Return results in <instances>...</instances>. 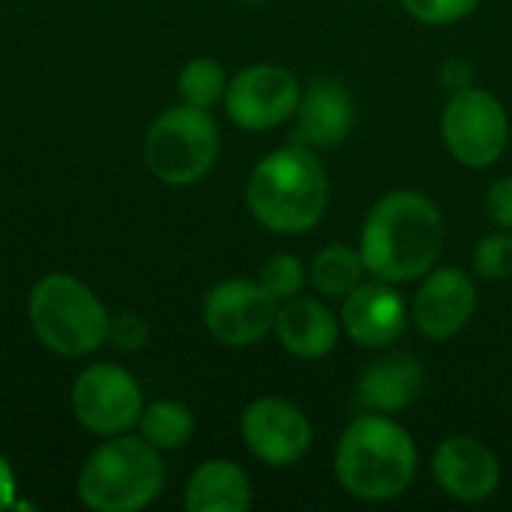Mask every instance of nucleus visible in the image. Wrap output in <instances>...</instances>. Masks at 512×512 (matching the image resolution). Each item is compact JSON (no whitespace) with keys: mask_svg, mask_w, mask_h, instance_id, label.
Listing matches in <instances>:
<instances>
[{"mask_svg":"<svg viewBox=\"0 0 512 512\" xmlns=\"http://www.w3.org/2000/svg\"><path fill=\"white\" fill-rule=\"evenodd\" d=\"M279 300L252 279H225L204 297V327L228 348H252L276 327Z\"/></svg>","mask_w":512,"mask_h":512,"instance_id":"obj_10","label":"nucleus"},{"mask_svg":"<svg viewBox=\"0 0 512 512\" xmlns=\"http://www.w3.org/2000/svg\"><path fill=\"white\" fill-rule=\"evenodd\" d=\"M27 318L39 345L57 357L78 360L108 342L111 315L105 303L69 273H48L33 285Z\"/></svg>","mask_w":512,"mask_h":512,"instance_id":"obj_5","label":"nucleus"},{"mask_svg":"<svg viewBox=\"0 0 512 512\" xmlns=\"http://www.w3.org/2000/svg\"><path fill=\"white\" fill-rule=\"evenodd\" d=\"M477 312V285L459 267H432L420 279L411 303V321L429 342L456 339Z\"/></svg>","mask_w":512,"mask_h":512,"instance_id":"obj_12","label":"nucleus"},{"mask_svg":"<svg viewBox=\"0 0 512 512\" xmlns=\"http://www.w3.org/2000/svg\"><path fill=\"white\" fill-rule=\"evenodd\" d=\"M432 477L447 498L459 504H480L498 492L501 465L483 441L471 435H453L435 450Z\"/></svg>","mask_w":512,"mask_h":512,"instance_id":"obj_14","label":"nucleus"},{"mask_svg":"<svg viewBox=\"0 0 512 512\" xmlns=\"http://www.w3.org/2000/svg\"><path fill=\"white\" fill-rule=\"evenodd\" d=\"M339 321L354 345L381 351L402 339L411 312L405 297L396 291V285L372 279V282H360L348 297H342Z\"/></svg>","mask_w":512,"mask_h":512,"instance_id":"obj_13","label":"nucleus"},{"mask_svg":"<svg viewBox=\"0 0 512 512\" xmlns=\"http://www.w3.org/2000/svg\"><path fill=\"white\" fill-rule=\"evenodd\" d=\"M189 512H246L252 507V480L231 459L201 462L183 492Z\"/></svg>","mask_w":512,"mask_h":512,"instance_id":"obj_18","label":"nucleus"},{"mask_svg":"<svg viewBox=\"0 0 512 512\" xmlns=\"http://www.w3.org/2000/svg\"><path fill=\"white\" fill-rule=\"evenodd\" d=\"M279 345L300 360H321L336 351L342 321L315 297H291L276 312L273 327Z\"/></svg>","mask_w":512,"mask_h":512,"instance_id":"obj_16","label":"nucleus"},{"mask_svg":"<svg viewBox=\"0 0 512 512\" xmlns=\"http://www.w3.org/2000/svg\"><path fill=\"white\" fill-rule=\"evenodd\" d=\"M420 468L417 441L390 414L366 411L339 435L333 474L336 483L357 501L381 504L402 498Z\"/></svg>","mask_w":512,"mask_h":512,"instance_id":"obj_2","label":"nucleus"},{"mask_svg":"<svg viewBox=\"0 0 512 512\" xmlns=\"http://www.w3.org/2000/svg\"><path fill=\"white\" fill-rule=\"evenodd\" d=\"M246 207L252 219L282 237L309 234L330 207L327 168L306 144H288L267 153L246 180Z\"/></svg>","mask_w":512,"mask_h":512,"instance_id":"obj_3","label":"nucleus"},{"mask_svg":"<svg viewBox=\"0 0 512 512\" xmlns=\"http://www.w3.org/2000/svg\"><path fill=\"white\" fill-rule=\"evenodd\" d=\"M483 207L492 225L512 231V177H501L486 189Z\"/></svg>","mask_w":512,"mask_h":512,"instance_id":"obj_26","label":"nucleus"},{"mask_svg":"<svg viewBox=\"0 0 512 512\" xmlns=\"http://www.w3.org/2000/svg\"><path fill=\"white\" fill-rule=\"evenodd\" d=\"M108 342L117 348V351H141L147 342H150V327L141 315L135 312H120L111 318V327H108Z\"/></svg>","mask_w":512,"mask_h":512,"instance_id":"obj_25","label":"nucleus"},{"mask_svg":"<svg viewBox=\"0 0 512 512\" xmlns=\"http://www.w3.org/2000/svg\"><path fill=\"white\" fill-rule=\"evenodd\" d=\"M366 276V264L360 258V249H351L345 243L324 246L312 264H309V285L321 297H348Z\"/></svg>","mask_w":512,"mask_h":512,"instance_id":"obj_19","label":"nucleus"},{"mask_svg":"<svg viewBox=\"0 0 512 512\" xmlns=\"http://www.w3.org/2000/svg\"><path fill=\"white\" fill-rule=\"evenodd\" d=\"M12 507H15V471L0 456V510H12Z\"/></svg>","mask_w":512,"mask_h":512,"instance_id":"obj_27","label":"nucleus"},{"mask_svg":"<svg viewBox=\"0 0 512 512\" xmlns=\"http://www.w3.org/2000/svg\"><path fill=\"white\" fill-rule=\"evenodd\" d=\"M72 414L90 435L111 438L138 426L144 411V393L138 381L117 363L87 366L69 393Z\"/></svg>","mask_w":512,"mask_h":512,"instance_id":"obj_8","label":"nucleus"},{"mask_svg":"<svg viewBox=\"0 0 512 512\" xmlns=\"http://www.w3.org/2000/svg\"><path fill=\"white\" fill-rule=\"evenodd\" d=\"M246 3H264V0H246Z\"/></svg>","mask_w":512,"mask_h":512,"instance_id":"obj_28","label":"nucleus"},{"mask_svg":"<svg viewBox=\"0 0 512 512\" xmlns=\"http://www.w3.org/2000/svg\"><path fill=\"white\" fill-rule=\"evenodd\" d=\"M219 126L207 108L174 105L162 111L144 135V162L165 186L201 183L219 159Z\"/></svg>","mask_w":512,"mask_h":512,"instance_id":"obj_6","label":"nucleus"},{"mask_svg":"<svg viewBox=\"0 0 512 512\" xmlns=\"http://www.w3.org/2000/svg\"><path fill=\"white\" fill-rule=\"evenodd\" d=\"M294 120H297L294 129L297 144H306L312 150L339 147L357 123L354 96L339 81L318 78L303 90Z\"/></svg>","mask_w":512,"mask_h":512,"instance_id":"obj_15","label":"nucleus"},{"mask_svg":"<svg viewBox=\"0 0 512 512\" xmlns=\"http://www.w3.org/2000/svg\"><path fill=\"white\" fill-rule=\"evenodd\" d=\"M303 84L297 75L276 63H255L240 69L225 90V114L246 132H267L294 120Z\"/></svg>","mask_w":512,"mask_h":512,"instance_id":"obj_9","label":"nucleus"},{"mask_svg":"<svg viewBox=\"0 0 512 512\" xmlns=\"http://www.w3.org/2000/svg\"><path fill=\"white\" fill-rule=\"evenodd\" d=\"M165 489L162 453L141 435L105 438L81 465L78 498L93 512L147 510Z\"/></svg>","mask_w":512,"mask_h":512,"instance_id":"obj_4","label":"nucleus"},{"mask_svg":"<svg viewBox=\"0 0 512 512\" xmlns=\"http://www.w3.org/2000/svg\"><path fill=\"white\" fill-rule=\"evenodd\" d=\"M138 429H141V438L150 447H156L159 453L180 450L195 435V414L183 402L159 399L153 405H144L141 420H138Z\"/></svg>","mask_w":512,"mask_h":512,"instance_id":"obj_20","label":"nucleus"},{"mask_svg":"<svg viewBox=\"0 0 512 512\" xmlns=\"http://www.w3.org/2000/svg\"><path fill=\"white\" fill-rule=\"evenodd\" d=\"M240 438L261 465L291 468L303 462L312 447V423L294 402L261 396L246 405L240 417Z\"/></svg>","mask_w":512,"mask_h":512,"instance_id":"obj_11","label":"nucleus"},{"mask_svg":"<svg viewBox=\"0 0 512 512\" xmlns=\"http://www.w3.org/2000/svg\"><path fill=\"white\" fill-rule=\"evenodd\" d=\"M258 282L264 285V291H267L270 297H276L279 303H285V300L297 297V294L306 288L309 270H306V264H303L297 255L279 252V255H273V258H267V261L261 264Z\"/></svg>","mask_w":512,"mask_h":512,"instance_id":"obj_22","label":"nucleus"},{"mask_svg":"<svg viewBox=\"0 0 512 512\" xmlns=\"http://www.w3.org/2000/svg\"><path fill=\"white\" fill-rule=\"evenodd\" d=\"M441 138L450 156L465 168H489L501 162L510 144V117L501 99L483 87H462L444 105Z\"/></svg>","mask_w":512,"mask_h":512,"instance_id":"obj_7","label":"nucleus"},{"mask_svg":"<svg viewBox=\"0 0 512 512\" xmlns=\"http://www.w3.org/2000/svg\"><path fill=\"white\" fill-rule=\"evenodd\" d=\"M228 81L231 78L225 75L222 63H216L213 57H195L180 69L177 93H180V102L210 111L213 105H219L225 99Z\"/></svg>","mask_w":512,"mask_h":512,"instance_id":"obj_21","label":"nucleus"},{"mask_svg":"<svg viewBox=\"0 0 512 512\" xmlns=\"http://www.w3.org/2000/svg\"><path fill=\"white\" fill-rule=\"evenodd\" d=\"M480 3L483 0H402L411 18H417L420 24H432V27H444V24H456L468 18Z\"/></svg>","mask_w":512,"mask_h":512,"instance_id":"obj_24","label":"nucleus"},{"mask_svg":"<svg viewBox=\"0 0 512 512\" xmlns=\"http://www.w3.org/2000/svg\"><path fill=\"white\" fill-rule=\"evenodd\" d=\"M423 393V366L405 351H393L369 363L357 378V405L375 414L411 408Z\"/></svg>","mask_w":512,"mask_h":512,"instance_id":"obj_17","label":"nucleus"},{"mask_svg":"<svg viewBox=\"0 0 512 512\" xmlns=\"http://www.w3.org/2000/svg\"><path fill=\"white\" fill-rule=\"evenodd\" d=\"M444 237L441 207L426 192L393 189L369 207L357 249L372 279L405 285L438 267Z\"/></svg>","mask_w":512,"mask_h":512,"instance_id":"obj_1","label":"nucleus"},{"mask_svg":"<svg viewBox=\"0 0 512 512\" xmlns=\"http://www.w3.org/2000/svg\"><path fill=\"white\" fill-rule=\"evenodd\" d=\"M474 273L486 282H501L512 276V231H492L474 246Z\"/></svg>","mask_w":512,"mask_h":512,"instance_id":"obj_23","label":"nucleus"}]
</instances>
